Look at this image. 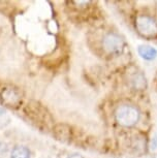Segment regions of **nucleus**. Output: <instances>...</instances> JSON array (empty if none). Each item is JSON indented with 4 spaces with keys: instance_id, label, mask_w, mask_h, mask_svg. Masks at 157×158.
<instances>
[{
    "instance_id": "obj_2",
    "label": "nucleus",
    "mask_w": 157,
    "mask_h": 158,
    "mask_svg": "<svg viewBox=\"0 0 157 158\" xmlns=\"http://www.w3.org/2000/svg\"><path fill=\"white\" fill-rule=\"evenodd\" d=\"M135 28L138 33L144 37H154L157 35V22L153 18L146 15L137 17Z\"/></svg>"
},
{
    "instance_id": "obj_1",
    "label": "nucleus",
    "mask_w": 157,
    "mask_h": 158,
    "mask_svg": "<svg viewBox=\"0 0 157 158\" xmlns=\"http://www.w3.org/2000/svg\"><path fill=\"white\" fill-rule=\"evenodd\" d=\"M141 114L137 106L132 104H122L115 112L117 123L123 127H132L140 120Z\"/></svg>"
},
{
    "instance_id": "obj_10",
    "label": "nucleus",
    "mask_w": 157,
    "mask_h": 158,
    "mask_svg": "<svg viewBox=\"0 0 157 158\" xmlns=\"http://www.w3.org/2000/svg\"><path fill=\"white\" fill-rule=\"evenodd\" d=\"M10 122V116L7 115V113L3 109L0 108V128L5 127Z\"/></svg>"
},
{
    "instance_id": "obj_3",
    "label": "nucleus",
    "mask_w": 157,
    "mask_h": 158,
    "mask_svg": "<svg viewBox=\"0 0 157 158\" xmlns=\"http://www.w3.org/2000/svg\"><path fill=\"white\" fill-rule=\"evenodd\" d=\"M124 46H125L124 40L119 34L109 32V33L105 34L103 36L102 47L105 52L109 53V54L111 55L120 54L124 49Z\"/></svg>"
},
{
    "instance_id": "obj_5",
    "label": "nucleus",
    "mask_w": 157,
    "mask_h": 158,
    "mask_svg": "<svg viewBox=\"0 0 157 158\" xmlns=\"http://www.w3.org/2000/svg\"><path fill=\"white\" fill-rule=\"evenodd\" d=\"M2 100L10 106H17L21 102V96L13 88L5 89L2 92Z\"/></svg>"
},
{
    "instance_id": "obj_11",
    "label": "nucleus",
    "mask_w": 157,
    "mask_h": 158,
    "mask_svg": "<svg viewBox=\"0 0 157 158\" xmlns=\"http://www.w3.org/2000/svg\"><path fill=\"white\" fill-rule=\"evenodd\" d=\"M67 158H83V157L79 154H72V155H69Z\"/></svg>"
},
{
    "instance_id": "obj_8",
    "label": "nucleus",
    "mask_w": 157,
    "mask_h": 158,
    "mask_svg": "<svg viewBox=\"0 0 157 158\" xmlns=\"http://www.w3.org/2000/svg\"><path fill=\"white\" fill-rule=\"evenodd\" d=\"M138 53H140L142 57L147 59V60H152L157 55L156 50L150 46H140V48H138Z\"/></svg>"
},
{
    "instance_id": "obj_9",
    "label": "nucleus",
    "mask_w": 157,
    "mask_h": 158,
    "mask_svg": "<svg viewBox=\"0 0 157 158\" xmlns=\"http://www.w3.org/2000/svg\"><path fill=\"white\" fill-rule=\"evenodd\" d=\"M10 158H30V151L24 146H17L11 151Z\"/></svg>"
},
{
    "instance_id": "obj_6",
    "label": "nucleus",
    "mask_w": 157,
    "mask_h": 158,
    "mask_svg": "<svg viewBox=\"0 0 157 158\" xmlns=\"http://www.w3.org/2000/svg\"><path fill=\"white\" fill-rule=\"evenodd\" d=\"M54 135L59 141L66 142L70 139V129L64 124H58L54 127Z\"/></svg>"
},
{
    "instance_id": "obj_7",
    "label": "nucleus",
    "mask_w": 157,
    "mask_h": 158,
    "mask_svg": "<svg viewBox=\"0 0 157 158\" xmlns=\"http://www.w3.org/2000/svg\"><path fill=\"white\" fill-rule=\"evenodd\" d=\"M130 84L135 90H143L146 88V79L142 73H135L130 79Z\"/></svg>"
},
{
    "instance_id": "obj_4",
    "label": "nucleus",
    "mask_w": 157,
    "mask_h": 158,
    "mask_svg": "<svg viewBox=\"0 0 157 158\" xmlns=\"http://www.w3.org/2000/svg\"><path fill=\"white\" fill-rule=\"evenodd\" d=\"M25 112L35 122H44V123H47V121H48L47 117H50L47 110L36 101H30L26 106Z\"/></svg>"
}]
</instances>
